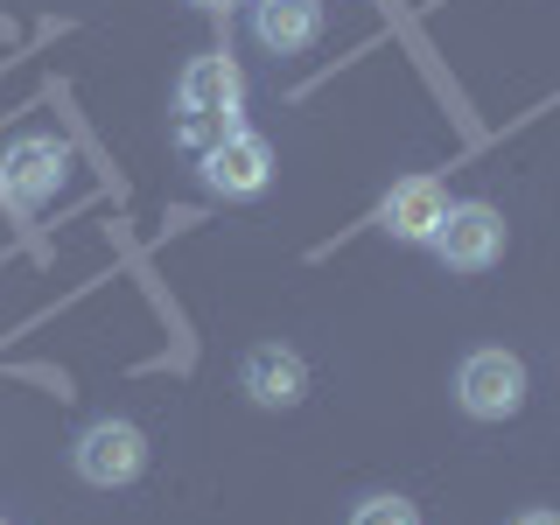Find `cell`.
<instances>
[{
  "label": "cell",
  "instance_id": "obj_1",
  "mask_svg": "<svg viewBox=\"0 0 560 525\" xmlns=\"http://www.w3.org/2000/svg\"><path fill=\"white\" fill-rule=\"evenodd\" d=\"M70 469H78L92 490H119V483H133L140 469H148V434H140L133 420L105 413L70 442Z\"/></svg>",
  "mask_w": 560,
  "mask_h": 525
},
{
  "label": "cell",
  "instance_id": "obj_2",
  "mask_svg": "<svg viewBox=\"0 0 560 525\" xmlns=\"http://www.w3.org/2000/svg\"><path fill=\"white\" fill-rule=\"evenodd\" d=\"M455 407L469 420H512L525 407V364L512 350H469L455 364Z\"/></svg>",
  "mask_w": 560,
  "mask_h": 525
},
{
  "label": "cell",
  "instance_id": "obj_3",
  "mask_svg": "<svg viewBox=\"0 0 560 525\" xmlns=\"http://www.w3.org/2000/svg\"><path fill=\"white\" fill-rule=\"evenodd\" d=\"M273 183V148H267V133H253V127H224L218 140L203 148V189L210 197H259V189Z\"/></svg>",
  "mask_w": 560,
  "mask_h": 525
},
{
  "label": "cell",
  "instance_id": "obj_4",
  "mask_svg": "<svg viewBox=\"0 0 560 525\" xmlns=\"http://www.w3.org/2000/svg\"><path fill=\"white\" fill-rule=\"evenodd\" d=\"M428 245H434V259H442L448 273H483V267L504 259V218L490 203H448L442 232Z\"/></svg>",
  "mask_w": 560,
  "mask_h": 525
},
{
  "label": "cell",
  "instance_id": "obj_5",
  "mask_svg": "<svg viewBox=\"0 0 560 525\" xmlns=\"http://www.w3.org/2000/svg\"><path fill=\"white\" fill-rule=\"evenodd\" d=\"M63 162H70L63 140H49V133L8 140V148H0V197L22 203V210L49 203V197H57V183H63Z\"/></svg>",
  "mask_w": 560,
  "mask_h": 525
},
{
  "label": "cell",
  "instance_id": "obj_6",
  "mask_svg": "<svg viewBox=\"0 0 560 525\" xmlns=\"http://www.w3.org/2000/svg\"><path fill=\"white\" fill-rule=\"evenodd\" d=\"M238 98H245V70H238V57H224V49L189 57L183 78H175V105H183L189 119H218V127H232Z\"/></svg>",
  "mask_w": 560,
  "mask_h": 525
},
{
  "label": "cell",
  "instance_id": "obj_7",
  "mask_svg": "<svg viewBox=\"0 0 560 525\" xmlns=\"http://www.w3.org/2000/svg\"><path fill=\"white\" fill-rule=\"evenodd\" d=\"M238 393L253 399V407H267V413L302 407V399H308V364H302V350H288V343H253V350H245V364H238Z\"/></svg>",
  "mask_w": 560,
  "mask_h": 525
},
{
  "label": "cell",
  "instance_id": "obj_8",
  "mask_svg": "<svg viewBox=\"0 0 560 525\" xmlns=\"http://www.w3.org/2000/svg\"><path fill=\"white\" fill-rule=\"evenodd\" d=\"M442 218H448V189L434 175H399L378 203V232L399 238V245H428L442 232Z\"/></svg>",
  "mask_w": 560,
  "mask_h": 525
},
{
  "label": "cell",
  "instance_id": "obj_9",
  "mask_svg": "<svg viewBox=\"0 0 560 525\" xmlns=\"http://www.w3.org/2000/svg\"><path fill=\"white\" fill-rule=\"evenodd\" d=\"M253 35L280 57H294L323 35V0H253Z\"/></svg>",
  "mask_w": 560,
  "mask_h": 525
},
{
  "label": "cell",
  "instance_id": "obj_10",
  "mask_svg": "<svg viewBox=\"0 0 560 525\" xmlns=\"http://www.w3.org/2000/svg\"><path fill=\"white\" fill-rule=\"evenodd\" d=\"M350 525H420L413 498H399V490H378V498H364L358 512H350Z\"/></svg>",
  "mask_w": 560,
  "mask_h": 525
},
{
  "label": "cell",
  "instance_id": "obj_11",
  "mask_svg": "<svg viewBox=\"0 0 560 525\" xmlns=\"http://www.w3.org/2000/svg\"><path fill=\"white\" fill-rule=\"evenodd\" d=\"M512 525H560V512H518Z\"/></svg>",
  "mask_w": 560,
  "mask_h": 525
},
{
  "label": "cell",
  "instance_id": "obj_12",
  "mask_svg": "<svg viewBox=\"0 0 560 525\" xmlns=\"http://www.w3.org/2000/svg\"><path fill=\"white\" fill-rule=\"evenodd\" d=\"M197 8H210V14H218V8H232V0H197Z\"/></svg>",
  "mask_w": 560,
  "mask_h": 525
},
{
  "label": "cell",
  "instance_id": "obj_13",
  "mask_svg": "<svg viewBox=\"0 0 560 525\" xmlns=\"http://www.w3.org/2000/svg\"><path fill=\"white\" fill-rule=\"evenodd\" d=\"M0 525H8V518H0Z\"/></svg>",
  "mask_w": 560,
  "mask_h": 525
}]
</instances>
